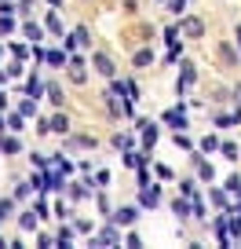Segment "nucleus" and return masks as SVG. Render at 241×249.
I'll list each match as a JSON object with an SVG mask.
<instances>
[{"mask_svg": "<svg viewBox=\"0 0 241 249\" xmlns=\"http://www.w3.org/2000/svg\"><path fill=\"white\" fill-rule=\"evenodd\" d=\"M92 62H95V70H99L102 77H110V81H113V73H117V70H113V62H110L102 52H95V55H92Z\"/></svg>", "mask_w": 241, "mask_h": 249, "instance_id": "obj_1", "label": "nucleus"}, {"mask_svg": "<svg viewBox=\"0 0 241 249\" xmlns=\"http://www.w3.org/2000/svg\"><path fill=\"white\" fill-rule=\"evenodd\" d=\"M139 202H143V205H150V209H154V205L161 202V191H157L154 183H150V187L143 183V191H139Z\"/></svg>", "mask_w": 241, "mask_h": 249, "instance_id": "obj_2", "label": "nucleus"}, {"mask_svg": "<svg viewBox=\"0 0 241 249\" xmlns=\"http://www.w3.org/2000/svg\"><path fill=\"white\" fill-rule=\"evenodd\" d=\"M110 220H113L117 227H128V224H135V209H132V205H125V209H117Z\"/></svg>", "mask_w": 241, "mask_h": 249, "instance_id": "obj_3", "label": "nucleus"}, {"mask_svg": "<svg viewBox=\"0 0 241 249\" xmlns=\"http://www.w3.org/2000/svg\"><path fill=\"white\" fill-rule=\"evenodd\" d=\"M139 128H143V143L154 147V143H157V124L154 121H139Z\"/></svg>", "mask_w": 241, "mask_h": 249, "instance_id": "obj_4", "label": "nucleus"}, {"mask_svg": "<svg viewBox=\"0 0 241 249\" xmlns=\"http://www.w3.org/2000/svg\"><path fill=\"white\" fill-rule=\"evenodd\" d=\"M18 150H22V143L15 136H0V154H18Z\"/></svg>", "mask_w": 241, "mask_h": 249, "instance_id": "obj_5", "label": "nucleus"}, {"mask_svg": "<svg viewBox=\"0 0 241 249\" xmlns=\"http://www.w3.org/2000/svg\"><path fill=\"white\" fill-rule=\"evenodd\" d=\"M63 176H66L63 169H55V172H48V176H44V179H48V191H63V187H66V183H63Z\"/></svg>", "mask_w": 241, "mask_h": 249, "instance_id": "obj_6", "label": "nucleus"}, {"mask_svg": "<svg viewBox=\"0 0 241 249\" xmlns=\"http://www.w3.org/2000/svg\"><path fill=\"white\" fill-rule=\"evenodd\" d=\"M164 121H168L172 128H187V117H183V110H168V114H164Z\"/></svg>", "mask_w": 241, "mask_h": 249, "instance_id": "obj_7", "label": "nucleus"}, {"mask_svg": "<svg viewBox=\"0 0 241 249\" xmlns=\"http://www.w3.org/2000/svg\"><path fill=\"white\" fill-rule=\"evenodd\" d=\"M183 33H190V37H201V33H205V26L197 22V18H183Z\"/></svg>", "mask_w": 241, "mask_h": 249, "instance_id": "obj_8", "label": "nucleus"}, {"mask_svg": "<svg viewBox=\"0 0 241 249\" xmlns=\"http://www.w3.org/2000/svg\"><path fill=\"white\" fill-rule=\"evenodd\" d=\"M51 132H63V136L70 132V121H66V114H55V117H51Z\"/></svg>", "mask_w": 241, "mask_h": 249, "instance_id": "obj_9", "label": "nucleus"}, {"mask_svg": "<svg viewBox=\"0 0 241 249\" xmlns=\"http://www.w3.org/2000/svg\"><path fill=\"white\" fill-rule=\"evenodd\" d=\"M117 242H121L117 227H106V231H102V238H99V246H117Z\"/></svg>", "mask_w": 241, "mask_h": 249, "instance_id": "obj_10", "label": "nucleus"}, {"mask_svg": "<svg viewBox=\"0 0 241 249\" xmlns=\"http://www.w3.org/2000/svg\"><path fill=\"white\" fill-rule=\"evenodd\" d=\"M22 33H26V37H30V44H37V40L44 37V33H40V26H37V22H26V26H22Z\"/></svg>", "mask_w": 241, "mask_h": 249, "instance_id": "obj_11", "label": "nucleus"}, {"mask_svg": "<svg viewBox=\"0 0 241 249\" xmlns=\"http://www.w3.org/2000/svg\"><path fill=\"white\" fill-rule=\"evenodd\" d=\"M172 213H176V216L183 220V216H190V205L183 202V198H176V202H172Z\"/></svg>", "mask_w": 241, "mask_h": 249, "instance_id": "obj_12", "label": "nucleus"}, {"mask_svg": "<svg viewBox=\"0 0 241 249\" xmlns=\"http://www.w3.org/2000/svg\"><path fill=\"white\" fill-rule=\"evenodd\" d=\"M150 62H154V52H150V48L135 52V66H150Z\"/></svg>", "mask_w": 241, "mask_h": 249, "instance_id": "obj_13", "label": "nucleus"}, {"mask_svg": "<svg viewBox=\"0 0 241 249\" xmlns=\"http://www.w3.org/2000/svg\"><path fill=\"white\" fill-rule=\"evenodd\" d=\"M40 92H44V88H40V81H37V77H30V81H26V95L40 99Z\"/></svg>", "mask_w": 241, "mask_h": 249, "instance_id": "obj_14", "label": "nucleus"}, {"mask_svg": "<svg viewBox=\"0 0 241 249\" xmlns=\"http://www.w3.org/2000/svg\"><path fill=\"white\" fill-rule=\"evenodd\" d=\"M18 227H22V231H33V227H37V216H33V213H22V216H18Z\"/></svg>", "mask_w": 241, "mask_h": 249, "instance_id": "obj_15", "label": "nucleus"}, {"mask_svg": "<svg viewBox=\"0 0 241 249\" xmlns=\"http://www.w3.org/2000/svg\"><path fill=\"white\" fill-rule=\"evenodd\" d=\"M18 114H22V117H30V114H37V99H33V95H30V99H26V103H22V107H18Z\"/></svg>", "mask_w": 241, "mask_h": 249, "instance_id": "obj_16", "label": "nucleus"}, {"mask_svg": "<svg viewBox=\"0 0 241 249\" xmlns=\"http://www.w3.org/2000/svg\"><path fill=\"white\" fill-rule=\"evenodd\" d=\"M48 99H51L55 107H63V88H59V85H51V88H48Z\"/></svg>", "mask_w": 241, "mask_h": 249, "instance_id": "obj_17", "label": "nucleus"}, {"mask_svg": "<svg viewBox=\"0 0 241 249\" xmlns=\"http://www.w3.org/2000/svg\"><path fill=\"white\" fill-rule=\"evenodd\" d=\"M230 238H234V242H238V238H241V213H238V216H234V220H230Z\"/></svg>", "mask_w": 241, "mask_h": 249, "instance_id": "obj_18", "label": "nucleus"}, {"mask_svg": "<svg viewBox=\"0 0 241 249\" xmlns=\"http://www.w3.org/2000/svg\"><path fill=\"white\" fill-rule=\"evenodd\" d=\"M8 128H11V132H22V114H11L8 117Z\"/></svg>", "mask_w": 241, "mask_h": 249, "instance_id": "obj_19", "label": "nucleus"}, {"mask_svg": "<svg viewBox=\"0 0 241 249\" xmlns=\"http://www.w3.org/2000/svg\"><path fill=\"white\" fill-rule=\"evenodd\" d=\"M11 30H15V18H11V15H0V33H11Z\"/></svg>", "mask_w": 241, "mask_h": 249, "instance_id": "obj_20", "label": "nucleus"}, {"mask_svg": "<svg viewBox=\"0 0 241 249\" xmlns=\"http://www.w3.org/2000/svg\"><path fill=\"white\" fill-rule=\"evenodd\" d=\"M48 30H51V33H63V22H59V15H48Z\"/></svg>", "mask_w": 241, "mask_h": 249, "instance_id": "obj_21", "label": "nucleus"}, {"mask_svg": "<svg viewBox=\"0 0 241 249\" xmlns=\"http://www.w3.org/2000/svg\"><path fill=\"white\" fill-rule=\"evenodd\" d=\"M48 62H51V66H63L66 55H63V52H48Z\"/></svg>", "mask_w": 241, "mask_h": 249, "instance_id": "obj_22", "label": "nucleus"}, {"mask_svg": "<svg viewBox=\"0 0 241 249\" xmlns=\"http://www.w3.org/2000/svg\"><path fill=\"white\" fill-rule=\"evenodd\" d=\"M216 147H219L216 136H205V140H201V150H216Z\"/></svg>", "mask_w": 241, "mask_h": 249, "instance_id": "obj_23", "label": "nucleus"}, {"mask_svg": "<svg viewBox=\"0 0 241 249\" xmlns=\"http://www.w3.org/2000/svg\"><path fill=\"white\" fill-rule=\"evenodd\" d=\"M197 172H201V179H212L216 172H212V165H205V161H197Z\"/></svg>", "mask_w": 241, "mask_h": 249, "instance_id": "obj_24", "label": "nucleus"}, {"mask_svg": "<svg viewBox=\"0 0 241 249\" xmlns=\"http://www.w3.org/2000/svg\"><path fill=\"white\" fill-rule=\"evenodd\" d=\"M113 147H117V150H121V147L128 150V147H132V140H128V136H113Z\"/></svg>", "mask_w": 241, "mask_h": 249, "instance_id": "obj_25", "label": "nucleus"}, {"mask_svg": "<svg viewBox=\"0 0 241 249\" xmlns=\"http://www.w3.org/2000/svg\"><path fill=\"white\" fill-rule=\"evenodd\" d=\"M30 187H33V183H18V187H15V198H18V202H22V198L30 195Z\"/></svg>", "mask_w": 241, "mask_h": 249, "instance_id": "obj_26", "label": "nucleus"}, {"mask_svg": "<svg viewBox=\"0 0 241 249\" xmlns=\"http://www.w3.org/2000/svg\"><path fill=\"white\" fill-rule=\"evenodd\" d=\"M73 238V231H70V227H63V231H59V238H55V242H59V246H66V242H70Z\"/></svg>", "mask_w": 241, "mask_h": 249, "instance_id": "obj_27", "label": "nucleus"}, {"mask_svg": "<svg viewBox=\"0 0 241 249\" xmlns=\"http://www.w3.org/2000/svg\"><path fill=\"white\" fill-rule=\"evenodd\" d=\"M15 11H18L15 4H8V0H0V15H15Z\"/></svg>", "mask_w": 241, "mask_h": 249, "instance_id": "obj_28", "label": "nucleus"}, {"mask_svg": "<svg viewBox=\"0 0 241 249\" xmlns=\"http://www.w3.org/2000/svg\"><path fill=\"white\" fill-rule=\"evenodd\" d=\"M176 147H183V150H190V140L183 132H176Z\"/></svg>", "mask_w": 241, "mask_h": 249, "instance_id": "obj_29", "label": "nucleus"}, {"mask_svg": "<svg viewBox=\"0 0 241 249\" xmlns=\"http://www.w3.org/2000/svg\"><path fill=\"white\" fill-rule=\"evenodd\" d=\"M219 150H223L226 158H238V147H234V143H223V147H219Z\"/></svg>", "mask_w": 241, "mask_h": 249, "instance_id": "obj_30", "label": "nucleus"}, {"mask_svg": "<svg viewBox=\"0 0 241 249\" xmlns=\"http://www.w3.org/2000/svg\"><path fill=\"white\" fill-rule=\"evenodd\" d=\"M183 8H187V0H172V4H168V11H176V15H179Z\"/></svg>", "mask_w": 241, "mask_h": 249, "instance_id": "obj_31", "label": "nucleus"}, {"mask_svg": "<svg viewBox=\"0 0 241 249\" xmlns=\"http://www.w3.org/2000/svg\"><path fill=\"white\" fill-rule=\"evenodd\" d=\"M238 213H241V209H238Z\"/></svg>", "mask_w": 241, "mask_h": 249, "instance_id": "obj_32", "label": "nucleus"}]
</instances>
